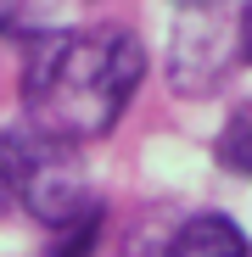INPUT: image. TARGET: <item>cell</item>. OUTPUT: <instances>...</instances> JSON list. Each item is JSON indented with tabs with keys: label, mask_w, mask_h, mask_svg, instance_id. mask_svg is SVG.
<instances>
[{
	"label": "cell",
	"mask_w": 252,
	"mask_h": 257,
	"mask_svg": "<svg viewBox=\"0 0 252 257\" xmlns=\"http://www.w3.org/2000/svg\"><path fill=\"white\" fill-rule=\"evenodd\" d=\"M146 84V45L123 23H84L23 62V123L62 146L107 140Z\"/></svg>",
	"instance_id": "6da1fadb"
},
{
	"label": "cell",
	"mask_w": 252,
	"mask_h": 257,
	"mask_svg": "<svg viewBox=\"0 0 252 257\" xmlns=\"http://www.w3.org/2000/svg\"><path fill=\"white\" fill-rule=\"evenodd\" d=\"M0 174L12 185V207H23L51 235L78 229L84 218L101 212V196L90 185V168H84L78 146H62V140L39 135L28 123L6 128V140H0Z\"/></svg>",
	"instance_id": "7a4b0ae2"
},
{
	"label": "cell",
	"mask_w": 252,
	"mask_h": 257,
	"mask_svg": "<svg viewBox=\"0 0 252 257\" xmlns=\"http://www.w3.org/2000/svg\"><path fill=\"white\" fill-rule=\"evenodd\" d=\"M246 62L241 51V6H219V0H191L174 12L168 28V90L180 101H207L235 78Z\"/></svg>",
	"instance_id": "3957f363"
},
{
	"label": "cell",
	"mask_w": 252,
	"mask_h": 257,
	"mask_svg": "<svg viewBox=\"0 0 252 257\" xmlns=\"http://www.w3.org/2000/svg\"><path fill=\"white\" fill-rule=\"evenodd\" d=\"M162 257H252V240L224 212H191V218L162 240Z\"/></svg>",
	"instance_id": "277c9868"
},
{
	"label": "cell",
	"mask_w": 252,
	"mask_h": 257,
	"mask_svg": "<svg viewBox=\"0 0 252 257\" xmlns=\"http://www.w3.org/2000/svg\"><path fill=\"white\" fill-rule=\"evenodd\" d=\"M213 157H219L224 174L252 179V101H246V106H235V112L224 117L219 140H213Z\"/></svg>",
	"instance_id": "5b68a950"
},
{
	"label": "cell",
	"mask_w": 252,
	"mask_h": 257,
	"mask_svg": "<svg viewBox=\"0 0 252 257\" xmlns=\"http://www.w3.org/2000/svg\"><path fill=\"white\" fill-rule=\"evenodd\" d=\"M0 34L28 39V51H34V45H45V39L67 34V17L56 6H0Z\"/></svg>",
	"instance_id": "8992f818"
},
{
	"label": "cell",
	"mask_w": 252,
	"mask_h": 257,
	"mask_svg": "<svg viewBox=\"0 0 252 257\" xmlns=\"http://www.w3.org/2000/svg\"><path fill=\"white\" fill-rule=\"evenodd\" d=\"M96 240H101V212H96V218H84L78 229H62L45 251H39V257H90L96 251Z\"/></svg>",
	"instance_id": "52a82bcc"
},
{
	"label": "cell",
	"mask_w": 252,
	"mask_h": 257,
	"mask_svg": "<svg viewBox=\"0 0 252 257\" xmlns=\"http://www.w3.org/2000/svg\"><path fill=\"white\" fill-rule=\"evenodd\" d=\"M241 51H246V62H252V6H241Z\"/></svg>",
	"instance_id": "ba28073f"
},
{
	"label": "cell",
	"mask_w": 252,
	"mask_h": 257,
	"mask_svg": "<svg viewBox=\"0 0 252 257\" xmlns=\"http://www.w3.org/2000/svg\"><path fill=\"white\" fill-rule=\"evenodd\" d=\"M12 212V185H6V174H0V218Z\"/></svg>",
	"instance_id": "9c48e42d"
},
{
	"label": "cell",
	"mask_w": 252,
	"mask_h": 257,
	"mask_svg": "<svg viewBox=\"0 0 252 257\" xmlns=\"http://www.w3.org/2000/svg\"><path fill=\"white\" fill-rule=\"evenodd\" d=\"M135 257H162V240L157 246H135Z\"/></svg>",
	"instance_id": "30bf717a"
}]
</instances>
